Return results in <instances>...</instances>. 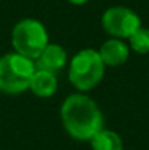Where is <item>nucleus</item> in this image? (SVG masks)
Segmentation results:
<instances>
[{"label":"nucleus","instance_id":"obj_1","mask_svg":"<svg viewBox=\"0 0 149 150\" xmlns=\"http://www.w3.org/2000/svg\"><path fill=\"white\" fill-rule=\"evenodd\" d=\"M59 115L66 133L80 142H90V139L104 126L101 109L90 96L83 93L67 96L61 104Z\"/></svg>","mask_w":149,"mask_h":150},{"label":"nucleus","instance_id":"obj_2","mask_svg":"<svg viewBox=\"0 0 149 150\" xmlns=\"http://www.w3.org/2000/svg\"><path fill=\"white\" fill-rule=\"evenodd\" d=\"M104 70L106 66L98 50L83 48L77 51L69 61L67 77L74 88H77L80 93H87L99 85L104 77Z\"/></svg>","mask_w":149,"mask_h":150},{"label":"nucleus","instance_id":"obj_3","mask_svg":"<svg viewBox=\"0 0 149 150\" xmlns=\"http://www.w3.org/2000/svg\"><path fill=\"white\" fill-rule=\"evenodd\" d=\"M35 72V62L19 53H6L0 58V91L5 94H21L29 90Z\"/></svg>","mask_w":149,"mask_h":150},{"label":"nucleus","instance_id":"obj_4","mask_svg":"<svg viewBox=\"0 0 149 150\" xmlns=\"http://www.w3.org/2000/svg\"><path fill=\"white\" fill-rule=\"evenodd\" d=\"M48 42V30L38 19L24 18L11 30V45L16 53L35 61L42 54Z\"/></svg>","mask_w":149,"mask_h":150},{"label":"nucleus","instance_id":"obj_5","mask_svg":"<svg viewBox=\"0 0 149 150\" xmlns=\"http://www.w3.org/2000/svg\"><path fill=\"white\" fill-rule=\"evenodd\" d=\"M101 26L114 38H130L141 27V18L128 6H111L101 16Z\"/></svg>","mask_w":149,"mask_h":150},{"label":"nucleus","instance_id":"obj_6","mask_svg":"<svg viewBox=\"0 0 149 150\" xmlns=\"http://www.w3.org/2000/svg\"><path fill=\"white\" fill-rule=\"evenodd\" d=\"M103 62L106 67H119L128 61L130 56V46L122 40V38H109L101 45L98 50Z\"/></svg>","mask_w":149,"mask_h":150},{"label":"nucleus","instance_id":"obj_7","mask_svg":"<svg viewBox=\"0 0 149 150\" xmlns=\"http://www.w3.org/2000/svg\"><path fill=\"white\" fill-rule=\"evenodd\" d=\"M35 67L42 70H48V72H59L67 62V53L61 45L58 43H48L42 54L34 61Z\"/></svg>","mask_w":149,"mask_h":150},{"label":"nucleus","instance_id":"obj_8","mask_svg":"<svg viewBox=\"0 0 149 150\" xmlns=\"http://www.w3.org/2000/svg\"><path fill=\"white\" fill-rule=\"evenodd\" d=\"M29 90L34 93L37 98H51L58 90V78L56 74L42 70L35 67V72L31 78Z\"/></svg>","mask_w":149,"mask_h":150},{"label":"nucleus","instance_id":"obj_9","mask_svg":"<svg viewBox=\"0 0 149 150\" xmlns=\"http://www.w3.org/2000/svg\"><path fill=\"white\" fill-rule=\"evenodd\" d=\"M91 150H123V141L119 133L103 128L90 139Z\"/></svg>","mask_w":149,"mask_h":150},{"label":"nucleus","instance_id":"obj_10","mask_svg":"<svg viewBox=\"0 0 149 150\" xmlns=\"http://www.w3.org/2000/svg\"><path fill=\"white\" fill-rule=\"evenodd\" d=\"M128 46L138 54H149V29L141 26L128 38Z\"/></svg>","mask_w":149,"mask_h":150},{"label":"nucleus","instance_id":"obj_11","mask_svg":"<svg viewBox=\"0 0 149 150\" xmlns=\"http://www.w3.org/2000/svg\"><path fill=\"white\" fill-rule=\"evenodd\" d=\"M69 3H72V5H77V6H80V5H85V3H88L90 0H67Z\"/></svg>","mask_w":149,"mask_h":150}]
</instances>
